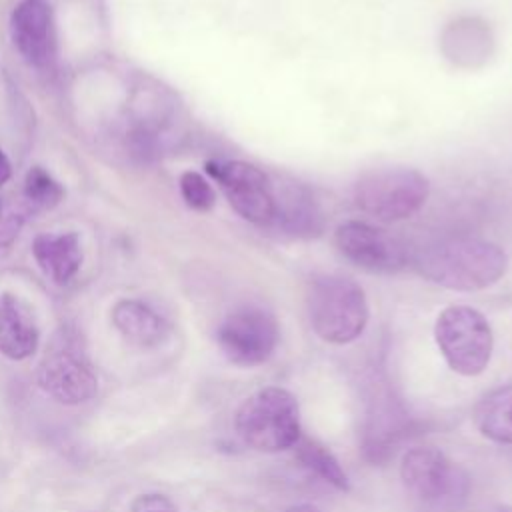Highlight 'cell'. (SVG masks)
I'll return each mask as SVG.
<instances>
[{"label": "cell", "instance_id": "1", "mask_svg": "<svg viewBox=\"0 0 512 512\" xmlns=\"http://www.w3.org/2000/svg\"><path fill=\"white\" fill-rule=\"evenodd\" d=\"M410 262L428 282L458 292L484 290L508 268V256L498 244L468 236L430 242L416 250Z\"/></svg>", "mask_w": 512, "mask_h": 512}, {"label": "cell", "instance_id": "2", "mask_svg": "<svg viewBox=\"0 0 512 512\" xmlns=\"http://www.w3.org/2000/svg\"><path fill=\"white\" fill-rule=\"evenodd\" d=\"M310 326L328 344L354 342L366 328L370 308L358 282L340 274H318L306 292Z\"/></svg>", "mask_w": 512, "mask_h": 512}, {"label": "cell", "instance_id": "3", "mask_svg": "<svg viewBox=\"0 0 512 512\" xmlns=\"http://www.w3.org/2000/svg\"><path fill=\"white\" fill-rule=\"evenodd\" d=\"M234 430L258 452L274 454L294 448L302 436L296 396L280 386L256 390L236 410Z\"/></svg>", "mask_w": 512, "mask_h": 512}, {"label": "cell", "instance_id": "4", "mask_svg": "<svg viewBox=\"0 0 512 512\" xmlns=\"http://www.w3.org/2000/svg\"><path fill=\"white\" fill-rule=\"evenodd\" d=\"M430 182L416 168L386 166L364 172L354 184V204L380 222L412 218L428 200Z\"/></svg>", "mask_w": 512, "mask_h": 512}, {"label": "cell", "instance_id": "5", "mask_svg": "<svg viewBox=\"0 0 512 512\" xmlns=\"http://www.w3.org/2000/svg\"><path fill=\"white\" fill-rule=\"evenodd\" d=\"M438 350L450 370L460 376H478L486 370L494 336L488 320L472 306H448L434 324Z\"/></svg>", "mask_w": 512, "mask_h": 512}, {"label": "cell", "instance_id": "6", "mask_svg": "<svg viewBox=\"0 0 512 512\" xmlns=\"http://www.w3.org/2000/svg\"><path fill=\"white\" fill-rule=\"evenodd\" d=\"M400 478L414 498L440 510L458 508L470 490L468 474L432 446L410 448L402 456Z\"/></svg>", "mask_w": 512, "mask_h": 512}, {"label": "cell", "instance_id": "7", "mask_svg": "<svg viewBox=\"0 0 512 512\" xmlns=\"http://www.w3.org/2000/svg\"><path fill=\"white\" fill-rule=\"evenodd\" d=\"M280 340L276 316L260 304H242L220 322L216 342L228 362L244 368L270 360Z\"/></svg>", "mask_w": 512, "mask_h": 512}, {"label": "cell", "instance_id": "8", "mask_svg": "<svg viewBox=\"0 0 512 512\" xmlns=\"http://www.w3.org/2000/svg\"><path fill=\"white\" fill-rule=\"evenodd\" d=\"M206 172L220 184L228 204L248 222L268 226L274 214L272 178L244 160H210Z\"/></svg>", "mask_w": 512, "mask_h": 512}, {"label": "cell", "instance_id": "9", "mask_svg": "<svg viewBox=\"0 0 512 512\" xmlns=\"http://www.w3.org/2000/svg\"><path fill=\"white\" fill-rule=\"evenodd\" d=\"M38 386L56 402L76 406L88 402L98 392V376L70 340H58L44 354L36 370Z\"/></svg>", "mask_w": 512, "mask_h": 512}, {"label": "cell", "instance_id": "10", "mask_svg": "<svg viewBox=\"0 0 512 512\" xmlns=\"http://www.w3.org/2000/svg\"><path fill=\"white\" fill-rule=\"evenodd\" d=\"M338 252L372 274H394L408 266L406 246L386 230L362 220H346L334 232Z\"/></svg>", "mask_w": 512, "mask_h": 512}, {"label": "cell", "instance_id": "11", "mask_svg": "<svg viewBox=\"0 0 512 512\" xmlns=\"http://www.w3.org/2000/svg\"><path fill=\"white\" fill-rule=\"evenodd\" d=\"M10 32L18 52L36 68H48L56 56V30L46 0H20L10 18Z\"/></svg>", "mask_w": 512, "mask_h": 512}, {"label": "cell", "instance_id": "12", "mask_svg": "<svg viewBox=\"0 0 512 512\" xmlns=\"http://www.w3.org/2000/svg\"><path fill=\"white\" fill-rule=\"evenodd\" d=\"M274 214L270 228L292 238H314L324 230V214L312 192L294 180H272Z\"/></svg>", "mask_w": 512, "mask_h": 512}, {"label": "cell", "instance_id": "13", "mask_svg": "<svg viewBox=\"0 0 512 512\" xmlns=\"http://www.w3.org/2000/svg\"><path fill=\"white\" fill-rule=\"evenodd\" d=\"M40 342V330L30 308L14 294H0V354L10 360L32 356Z\"/></svg>", "mask_w": 512, "mask_h": 512}, {"label": "cell", "instance_id": "14", "mask_svg": "<svg viewBox=\"0 0 512 512\" xmlns=\"http://www.w3.org/2000/svg\"><path fill=\"white\" fill-rule=\"evenodd\" d=\"M32 252L42 272L58 284H68L82 264L80 238L74 232L40 234L34 238Z\"/></svg>", "mask_w": 512, "mask_h": 512}, {"label": "cell", "instance_id": "15", "mask_svg": "<svg viewBox=\"0 0 512 512\" xmlns=\"http://www.w3.org/2000/svg\"><path fill=\"white\" fill-rule=\"evenodd\" d=\"M112 324L134 346H158L166 334V320L140 300H120L112 308Z\"/></svg>", "mask_w": 512, "mask_h": 512}, {"label": "cell", "instance_id": "16", "mask_svg": "<svg viewBox=\"0 0 512 512\" xmlns=\"http://www.w3.org/2000/svg\"><path fill=\"white\" fill-rule=\"evenodd\" d=\"M478 432L498 444H512V384L486 392L474 408Z\"/></svg>", "mask_w": 512, "mask_h": 512}, {"label": "cell", "instance_id": "17", "mask_svg": "<svg viewBox=\"0 0 512 512\" xmlns=\"http://www.w3.org/2000/svg\"><path fill=\"white\" fill-rule=\"evenodd\" d=\"M296 458L302 464V468H306L308 472H312L314 476H318L322 482L330 484L332 488H336L340 492L350 490V480H348L344 468L340 466V462L332 454V450L326 444H322L320 440H316L312 436H300V440L296 442Z\"/></svg>", "mask_w": 512, "mask_h": 512}, {"label": "cell", "instance_id": "18", "mask_svg": "<svg viewBox=\"0 0 512 512\" xmlns=\"http://www.w3.org/2000/svg\"><path fill=\"white\" fill-rule=\"evenodd\" d=\"M444 44H452V48H446V54L454 62H460L462 58L474 60L476 56L486 54L488 30L482 24H476L472 18L458 24L454 22V26H450L444 36Z\"/></svg>", "mask_w": 512, "mask_h": 512}, {"label": "cell", "instance_id": "19", "mask_svg": "<svg viewBox=\"0 0 512 512\" xmlns=\"http://www.w3.org/2000/svg\"><path fill=\"white\" fill-rule=\"evenodd\" d=\"M24 196L36 210H50L62 200L64 190L44 168L34 166L26 174Z\"/></svg>", "mask_w": 512, "mask_h": 512}, {"label": "cell", "instance_id": "20", "mask_svg": "<svg viewBox=\"0 0 512 512\" xmlns=\"http://www.w3.org/2000/svg\"><path fill=\"white\" fill-rule=\"evenodd\" d=\"M180 194L190 208L200 210V212H208L216 204L214 188L208 184V180L204 176H200L198 172H192V170H188L180 176Z\"/></svg>", "mask_w": 512, "mask_h": 512}, {"label": "cell", "instance_id": "21", "mask_svg": "<svg viewBox=\"0 0 512 512\" xmlns=\"http://www.w3.org/2000/svg\"><path fill=\"white\" fill-rule=\"evenodd\" d=\"M128 512H176V506L164 494H140L130 502Z\"/></svg>", "mask_w": 512, "mask_h": 512}, {"label": "cell", "instance_id": "22", "mask_svg": "<svg viewBox=\"0 0 512 512\" xmlns=\"http://www.w3.org/2000/svg\"><path fill=\"white\" fill-rule=\"evenodd\" d=\"M20 224L16 214H0V244H10L16 238Z\"/></svg>", "mask_w": 512, "mask_h": 512}, {"label": "cell", "instance_id": "23", "mask_svg": "<svg viewBox=\"0 0 512 512\" xmlns=\"http://www.w3.org/2000/svg\"><path fill=\"white\" fill-rule=\"evenodd\" d=\"M8 178H10V162H8L6 154H4L2 148H0V186H2Z\"/></svg>", "mask_w": 512, "mask_h": 512}, {"label": "cell", "instance_id": "24", "mask_svg": "<svg viewBox=\"0 0 512 512\" xmlns=\"http://www.w3.org/2000/svg\"><path fill=\"white\" fill-rule=\"evenodd\" d=\"M286 512H320V510L312 504H296V506H290Z\"/></svg>", "mask_w": 512, "mask_h": 512}]
</instances>
